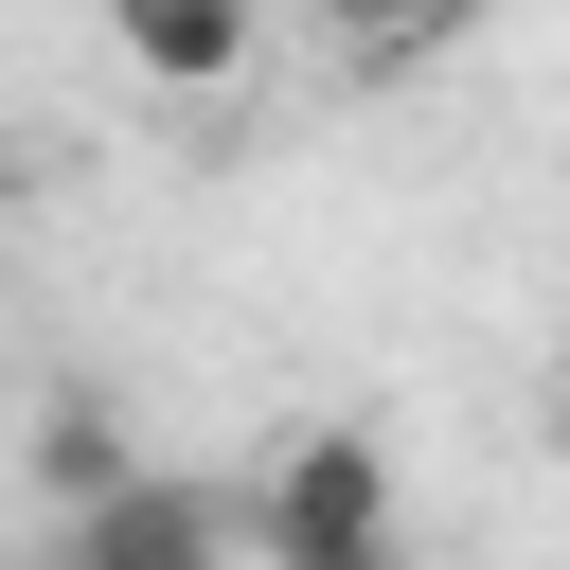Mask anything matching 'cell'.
Returning <instances> with one entry per match:
<instances>
[{
    "instance_id": "1",
    "label": "cell",
    "mask_w": 570,
    "mask_h": 570,
    "mask_svg": "<svg viewBox=\"0 0 570 570\" xmlns=\"http://www.w3.org/2000/svg\"><path fill=\"white\" fill-rule=\"evenodd\" d=\"M249 517H267V570H410V517H392V445L374 428H285L267 481H249Z\"/></svg>"
},
{
    "instance_id": "2",
    "label": "cell",
    "mask_w": 570,
    "mask_h": 570,
    "mask_svg": "<svg viewBox=\"0 0 570 570\" xmlns=\"http://www.w3.org/2000/svg\"><path fill=\"white\" fill-rule=\"evenodd\" d=\"M53 570H232V499L178 463H125V481L53 499Z\"/></svg>"
},
{
    "instance_id": "3",
    "label": "cell",
    "mask_w": 570,
    "mask_h": 570,
    "mask_svg": "<svg viewBox=\"0 0 570 570\" xmlns=\"http://www.w3.org/2000/svg\"><path fill=\"white\" fill-rule=\"evenodd\" d=\"M107 53L142 89H232L267 53V0H107Z\"/></svg>"
},
{
    "instance_id": "4",
    "label": "cell",
    "mask_w": 570,
    "mask_h": 570,
    "mask_svg": "<svg viewBox=\"0 0 570 570\" xmlns=\"http://www.w3.org/2000/svg\"><path fill=\"white\" fill-rule=\"evenodd\" d=\"M321 53H356V71H392V53H445V36H481L499 0H285Z\"/></svg>"
},
{
    "instance_id": "5",
    "label": "cell",
    "mask_w": 570,
    "mask_h": 570,
    "mask_svg": "<svg viewBox=\"0 0 570 570\" xmlns=\"http://www.w3.org/2000/svg\"><path fill=\"white\" fill-rule=\"evenodd\" d=\"M125 463H142V445L107 428V392H53V410H36V481H53V499H89V481H125Z\"/></svg>"
},
{
    "instance_id": "6",
    "label": "cell",
    "mask_w": 570,
    "mask_h": 570,
    "mask_svg": "<svg viewBox=\"0 0 570 570\" xmlns=\"http://www.w3.org/2000/svg\"><path fill=\"white\" fill-rule=\"evenodd\" d=\"M552 463H570V374H552Z\"/></svg>"
}]
</instances>
